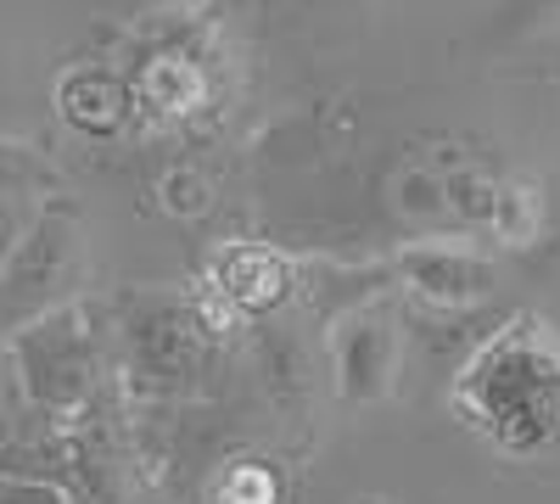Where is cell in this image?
Listing matches in <instances>:
<instances>
[{"label": "cell", "instance_id": "obj_5", "mask_svg": "<svg viewBox=\"0 0 560 504\" xmlns=\"http://www.w3.org/2000/svg\"><path fill=\"white\" fill-rule=\"evenodd\" d=\"M404 371V319L387 297L348 308L331 326V376L348 403H382Z\"/></svg>", "mask_w": 560, "mask_h": 504}, {"label": "cell", "instance_id": "obj_12", "mask_svg": "<svg viewBox=\"0 0 560 504\" xmlns=\"http://www.w3.org/2000/svg\"><path fill=\"white\" fill-rule=\"evenodd\" d=\"M0 504H62V493H57V488H45V482L0 477Z\"/></svg>", "mask_w": 560, "mask_h": 504}, {"label": "cell", "instance_id": "obj_4", "mask_svg": "<svg viewBox=\"0 0 560 504\" xmlns=\"http://www.w3.org/2000/svg\"><path fill=\"white\" fill-rule=\"evenodd\" d=\"M118 337H124V359H129V376L152 392H185L197 376H208L219 331L213 319L168 292L152 297H129L124 319H118Z\"/></svg>", "mask_w": 560, "mask_h": 504}, {"label": "cell", "instance_id": "obj_9", "mask_svg": "<svg viewBox=\"0 0 560 504\" xmlns=\"http://www.w3.org/2000/svg\"><path fill=\"white\" fill-rule=\"evenodd\" d=\"M51 179H57V168L45 163L39 146L0 134V202H7V197H28V191H45Z\"/></svg>", "mask_w": 560, "mask_h": 504}, {"label": "cell", "instance_id": "obj_6", "mask_svg": "<svg viewBox=\"0 0 560 504\" xmlns=\"http://www.w3.org/2000/svg\"><path fill=\"white\" fill-rule=\"evenodd\" d=\"M398 286L420 308L459 314V308H477V303H488L499 292V263L482 247H471V242L427 236V242H409L398 253Z\"/></svg>", "mask_w": 560, "mask_h": 504}, {"label": "cell", "instance_id": "obj_8", "mask_svg": "<svg viewBox=\"0 0 560 504\" xmlns=\"http://www.w3.org/2000/svg\"><path fill=\"white\" fill-rule=\"evenodd\" d=\"M488 231L504 247H533L544 231V197L533 179H499L493 186V213H488Z\"/></svg>", "mask_w": 560, "mask_h": 504}, {"label": "cell", "instance_id": "obj_2", "mask_svg": "<svg viewBox=\"0 0 560 504\" xmlns=\"http://www.w3.org/2000/svg\"><path fill=\"white\" fill-rule=\"evenodd\" d=\"M84 281H90L84 213L51 197L18 231L7 263H0V342H12L34 319L68 303H84Z\"/></svg>", "mask_w": 560, "mask_h": 504}, {"label": "cell", "instance_id": "obj_10", "mask_svg": "<svg viewBox=\"0 0 560 504\" xmlns=\"http://www.w3.org/2000/svg\"><path fill=\"white\" fill-rule=\"evenodd\" d=\"M140 90H147V102L158 113H185L197 96V79H191V62H179V57H158L147 68V79H140Z\"/></svg>", "mask_w": 560, "mask_h": 504}, {"label": "cell", "instance_id": "obj_11", "mask_svg": "<svg viewBox=\"0 0 560 504\" xmlns=\"http://www.w3.org/2000/svg\"><path fill=\"white\" fill-rule=\"evenodd\" d=\"M493 28L504 39H544L560 28V0H504Z\"/></svg>", "mask_w": 560, "mask_h": 504}, {"label": "cell", "instance_id": "obj_13", "mask_svg": "<svg viewBox=\"0 0 560 504\" xmlns=\"http://www.w3.org/2000/svg\"><path fill=\"white\" fill-rule=\"evenodd\" d=\"M359 504H393V499H359Z\"/></svg>", "mask_w": 560, "mask_h": 504}, {"label": "cell", "instance_id": "obj_3", "mask_svg": "<svg viewBox=\"0 0 560 504\" xmlns=\"http://www.w3.org/2000/svg\"><path fill=\"white\" fill-rule=\"evenodd\" d=\"M7 359L28 403L57 421H79L107 382V348H102V326L90 314V303H68L57 314L34 319L28 331L7 342Z\"/></svg>", "mask_w": 560, "mask_h": 504}, {"label": "cell", "instance_id": "obj_1", "mask_svg": "<svg viewBox=\"0 0 560 504\" xmlns=\"http://www.w3.org/2000/svg\"><path fill=\"white\" fill-rule=\"evenodd\" d=\"M454 415L510 460L560 443V337L538 314H510L454 376Z\"/></svg>", "mask_w": 560, "mask_h": 504}, {"label": "cell", "instance_id": "obj_7", "mask_svg": "<svg viewBox=\"0 0 560 504\" xmlns=\"http://www.w3.org/2000/svg\"><path fill=\"white\" fill-rule=\"evenodd\" d=\"M57 113L79 134H113L129 118V90L107 68H68L57 79Z\"/></svg>", "mask_w": 560, "mask_h": 504}]
</instances>
